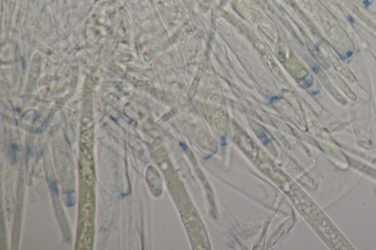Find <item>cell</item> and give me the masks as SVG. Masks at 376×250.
<instances>
[]
</instances>
